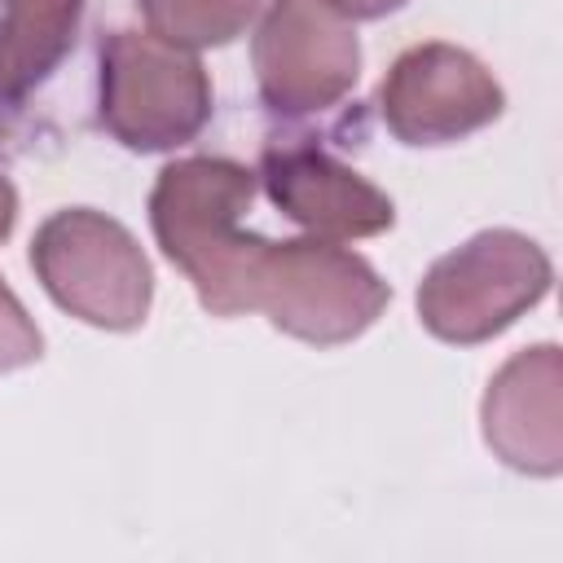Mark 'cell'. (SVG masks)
Here are the masks:
<instances>
[{"label":"cell","mask_w":563,"mask_h":563,"mask_svg":"<svg viewBox=\"0 0 563 563\" xmlns=\"http://www.w3.org/2000/svg\"><path fill=\"white\" fill-rule=\"evenodd\" d=\"M255 198V172L233 158H176L150 189V224L163 255L194 282L198 299L216 317H242L251 264L264 238L242 233V216Z\"/></svg>","instance_id":"1"},{"label":"cell","mask_w":563,"mask_h":563,"mask_svg":"<svg viewBox=\"0 0 563 563\" xmlns=\"http://www.w3.org/2000/svg\"><path fill=\"white\" fill-rule=\"evenodd\" d=\"M387 299L391 290L374 264L325 238H264L246 282L251 312H264L282 334L317 347L361 339L383 317Z\"/></svg>","instance_id":"2"},{"label":"cell","mask_w":563,"mask_h":563,"mask_svg":"<svg viewBox=\"0 0 563 563\" xmlns=\"http://www.w3.org/2000/svg\"><path fill=\"white\" fill-rule=\"evenodd\" d=\"M97 119L141 154L194 141L211 119V79L194 48L154 31H114L97 57Z\"/></svg>","instance_id":"3"},{"label":"cell","mask_w":563,"mask_h":563,"mask_svg":"<svg viewBox=\"0 0 563 563\" xmlns=\"http://www.w3.org/2000/svg\"><path fill=\"white\" fill-rule=\"evenodd\" d=\"M31 268L62 312L97 330H136L150 317L154 273L145 251L92 207L53 211L31 238Z\"/></svg>","instance_id":"4"},{"label":"cell","mask_w":563,"mask_h":563,"mask_svg":"<svg viewBox=\"0 0 563 563\" xmlns=\"http://www.w3.org/2000/svg\"><path fill=\"white\" fill-rule=\"evenodd\" d=\"M550 277V255L528 233L484 229L427 268L418 317L444 343H488L545 299Z\"/></svg>","instance_id":"5"},{"label":"cell","mask_w":563,"mask_h":563,"mask_svg":"<svg viewBox=\"0 0 563 563\" xmlns=\"http://www.w3.org/2000/svg\"><path fill=\"white\" fill-rule=\"evenodd\" d=\"M255 84L273 114L303 119L339 106L361 75V44L330 0H268L255 44Z\"/></svg>","instance_id":"6"},{"label":"cell","mask_w":563,"mask_h":563,"mask_svg":"<svg viewBox=\"0 0 563 563\" xmlns=\"http://www.w3.org/2000/svg\"><path fill=\"white\" fill-rule=\"evenodd\" d=\"M501 84L457 44L405 48L378 84V114L405 145H453L501 114Z\"/></svg>","instance_id":"7"},{"label":"cell","mask_w":563,"mask_h":563,"mask_svg":"<svg viewBox=\"0 0 563 563\" xmlns=\"http://www.w3.org/2000/svg\"><path fill=\"white\" fill-rule=\"evenodd\" d=\"M260 180L282 216L325 242L374 238L396 220V207L378 185L308 141L268 145L260 158Z\"/></svg>","instance_id":"8"},{"label":"cell","mask_w":563,"mask_h":563,"mask_svg":"<svg viewBox=\"0 0 563 563\" xmlns=\"http://www.w3.org/2000/svg\"><path fill=\"white\" fill-rule=\"evenodd\" d=\"M563 352L537 343L515 352L488 383L479 422L484 444L523 475L563 471Z\"/></svg>","instance_id":"9"},{"label":"cell","mask_w":563,"mask_h":563,"mask_svg":"<svg viewBox=\"0 0 563 563\" xmlns=\"http://www.w3.org/2000/svg\"><path fill=\"white\" fill-rule=\"evenodd\" d=\"M84 0H9L0 13V101H22L70 53Z\"/></svg>","instance_id":"10"},{"label":"cell","mask_w":563,"mask_h":563,"mask_svg":"<svg viewBox=\"0 0 563 563\" xmlns=\"http://www.w3.org/2000/svg\"><path fill=\"white\" fill-rule=\"evenodd\" d=\"M150 31L180 48H216L246 31L260 0H136Z\"/></svg>","instance_id":"11"},{"label":"cell","mask_w":563,"mask_h":563,"mask_svg":"<svg viewBox=\"0 0 563 563\" xmlns=\"http://www.w3.org/2000/svg\"><path fill=\"white\" fill-rule=\"evenodd\" d=\"M40 352H44V334L35 330L22 299L0 282V374L40 361Z\"/></svg>","instance_id":"12"},{"label":"cell","mask_w":563,"mask_h":563,"mask_svg":"<svg viewBox=\"0 0 563 563\" xmlns=\"http://www.w3.org/2000/svg\"><path fill=\"white\" fill-rule=\"evenodd\" d=\"M330 4L347 18H383V13H396L405 0H330Z\"/></svg>","instance_id":"13"},{"label":"cell","mask_w":563,"mask_h":563,"mask_svg":"<svg viewBox=\"0 0 563 563\" xmlns=\"http://www.w3.org/2000/svg\"><path fill=\"white\" fill-rule=\"evenodd\" d=\"M13 220H18V194H13L9 176H0V242L13 233Z\"/></svg>","instance_id":"14"}]
</instances>
